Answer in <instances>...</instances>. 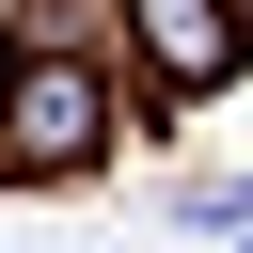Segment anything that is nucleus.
<instances>
[{
	"label": "nucleus",
	"mask_w": 253,
	"mask_h": 253,
	"mask_svg": "<svg viewBox=\"0 0 253 253\" xmlns=\"http://www.w3.org/2000/svg\"><path fill=\"white\" fill-rule=\"evenodd\" d=\"M95 158H111V79H95V63H16L0 174H95Z\"/></svg>",
	"instance_id": "obj_1"
},
{
	"label": "nucleus",
	"mask_w": 253,
	"mask_h": 253,
	"mask_svg": "<svg viewBox=\"0 0 253 253\" xmlns=\"http://www.w3.org/2000/svg\"><path fill=\"white\" fill-rule=\"evenodd\" d=\"M126 32H142V63H158L174 95H206V79L253 63V16H237V0H126Z\"/></svg>",
	"instance_id": "obj_2"
},
{
	"label": "nucleus",
	"mask_w": 253,
	"mask_h": 253,
	"mask_svg": "<svg viewBox=\"0 0 253 253\" xmlns=\"http://www.w3.org/2000/svg\"><path fill=\"white\" fill-rule=\"evenodd\" d=\"M174 221H206V237H253V174H190V190H174Z\"/></svg>",
	"instance_id": "obj_3"
},
{
	"label": "nucleus",
	"mask_w": 253,
	"mask_h": 253,
	"mask_svg": "<svg viewBox=\"0 0 253 253\" xmlns=\"http://www.w3.org/2000/svg\"><path fill=\"white\" fill-rule=\"evenodd\" d=\"M0 111H16V63H0Z\"/></svg>",
	"instance_id": "obj_4"
}]
</instances>
